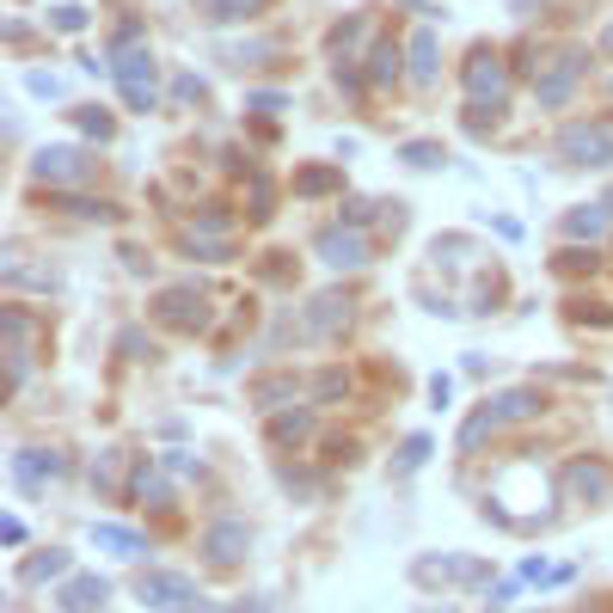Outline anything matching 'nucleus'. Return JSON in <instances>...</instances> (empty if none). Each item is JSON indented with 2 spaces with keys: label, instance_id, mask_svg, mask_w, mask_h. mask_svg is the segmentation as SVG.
I'll list each match as a JSON object with an SVG mask.
<instances>
[{
  "label": "nucleus",
  "instance_id": "obj_18",
  "mask_svg": "<svg viewBox=\"0 0 613 613\" xmlns=\"http://www.w3.org/2000/svg\"><path fill=\"white\" fill-rule=\"evenodd\" d=\"M398 56H405V49H398V44H374V68H368V74H374V86H386V80H398Z\"/></svg>",
  "mask_w": 613,
  "mask_h": 613
},
{
  "label": "nucleus",
  "instance_id": "obj_10",
  "mask_svg": "<svg viewBox=\"0 0 613 613\" xmlns=\"http://www.w3.org/2000/svg\"><path fill=\"white\" fill-rule=\"evenodd\" d=\"M61 466H68V460H61L56 448H19L13 454V478L25 490H44L49 478H61Z\"/></svg>",
  "mask_w": 613,
  "mask_h": 613
},
{
  "label": "nucleus",
  "instance_id": "obj_30",
  "mask_svg": "<svg viewBox=\"0 0 613 613\" xmlns=\"http://www.w3.org/2000/svg\"><path fill=\"white\" fill-rule=\"evenodd\" d=\"M61 209H68V215H99V221H105V203H92V197H68V203H61Z\"/></svg>",
  "mask_w": 613,
  "mask_h": 613
},
{
  "label": "nucleus",
  "instance_id": "obj_22",
  "mask_svg": "<svg viewBox=\"0 0 613 613\" xmlns=\"http://www.w3.org/2000/svg\"><path fill=\"white\" fill-rule=\"evenodd\" d=\"M424 460H429V436H412V442H405V454H398V473H417Z\"/></svg>",
  "mask_w": 613,
  "mask_h": 613
},
{
  "label": "nucleus",
  "instance_id": "obj_16",
  "mask_svg": "<svg viewBox=\"0 0 613 613\" xmlns=\"http://www.w3.org/2000/svg\"><path fill=\"white\" fill-rule=\"evenodd\" d=\"M608 221H613L608 203H582V209L565 215V233H570V240H601V233H608Z\"/></svg>",
  "mask_w": 613,
  "mask_h": 613
},
{
  "label": "nucleus",
  "instance_id": "obj_29",
  "mask_svg": "<svg viewBox=\"0 0 613 613\" xmlns=\"http://www.w3.org/2000/svg\"><path fill=\"white\" fill-rule=\"evenodd\" d=\"M172 92H178L184 105H197V99H203V80L197 74H178V80H172Z\"/></svg>",
  "mask_w": 613,
  "mask_h": 613
},
{
  "label": "nucleus",
  "instance_id": "obj_32",
  "mask_svg": "<svg viewBox=\"0 0 613 613\" xmlns=\"http://www.w3.org/2000/svg\"><path fill=\"white\" fill-rule=\"evenodd\" d=\"M429 398H436V405H448V398H454V381H448V374H429Z\"/></svg>",
  "mask_w": 613,
  "mask_h": 613
},
{
  "label": "nucleus",
  "instance_id": "obj_9",
  "mask_svg": "<svg viewBox=\"0 0 613 613\" xmlns=\"http://www.w3.org/2000/svg\"><path fill=\"white\" fill-rule=\"evenodd\" d=\"M160 320L178 325V332H203V325H209V301H203L197 289H166L160 294Z\"/></svg>",
  "mask_w": 613,
  "mask_h": 613
},
{
  "label": "nucleus",
  "instance_id": "obj_19",
  "mask_svg": "<svg viewBox=\"0 0 613 613\" xmlns=\"http://www.w3.org/2000/svg\"><path fill=\"white\" fill-rule=\"evenodd\" d=\"M49 577H68V552H49V558L25 565V582H49Z\"/></svg>",
  "mask_w": 613,
  "mask_h": 613
},
{
  "label": "nucleus",
  "instance_id": "obj_35",
  "mask_svg": "<svg viewBox=\"0 0 613 613\" xmlns=\"http://www.w3.org/2000/svg\"><path fill=\"white\" fill-rule=\"evenodd\" d=\"M601 49H608V56H613V25H608V31H601Z\"/></svg>",
  "mask_w": 613,
  "mask_h": 613
},
{
  "label": "nucleus",
  "instance_id": "obj_24",
  "mask_svg": "<svg viewBox=\"0 0 613 613\" xmlns=\"http://www.w3.org/2000/svg\"><path fill=\"white\" fill-rule=\"evenodd\" d=\"M332 184H337V172H332V166H313V172H301V190H307V197H320V190H332Z\"/></svg>",
  "mask_w": 613,
  "mask_h": 613
},
{
  "label": "nucleus",
  "instance_id": "obj_6",
  "mask_svg": "<svg viewBox=\"0 0 613 613\" xmlns=\"http://www.w3.org/2000/svg\"><path fill=\"white\" fill-rule=\"evenodd\" d=\"M313 252H320V264H332V270H362L368 264V240L356 228H325L320 240H313Z\"/></svg>",
  "mask_w": 613,
  "mask_h": 613
},
{
  "label": "nucleus",
  "instance_id": "obj_7",
  "mask_svg": "<svg viewBox=\"0 0 613 613\" xmlns=\"http://www.w3.org/2000/svg\"><path fill=\"white\" fill-rule=\"evenodd\" d=\"M245 546H252V528L245 521H209V534H203V552H209V565H240Z\"/></svg>",
  "mask_w": 613,
  "mask_h": 613
},
{
  "label": "nucleus",
  "instance_id": "obj_8",
  "mask_svg": "<svg viewBox=\"0 0 613 613\" xmlns=\"http://www.w3.org/2000/svg\"><path fill=\"white\" fill-rule=\"evenodd\" d=\"M31 178L37 184H80L86 178V153L80 148H44L31 160Z\"/></svg>",
  "mask_w": 613,
  "mask_h": 613
},
{
  "label": "nucleus",
  "instance_id": "obj_26",
  "mask_svg": "<svg viewBox=\"0 0 613 613\" xmlns=\"http://www.w3.org/2000/svg\"><path fill=\"white\" fill-rule=\"evenodd\" d=\"M49 25H56V31H86V13H80V7H56Z\"/></svg>",
  "mask_w": 613,
  "mask_h": 613
},
{
  "label": "nucleus",
  "instance_id": "obj_14",
  "mask_svg": "<svg viewBox=\"0 0 613 613\" xmlns=\"http://www.w3.org/2000/svg\"><path fill=\"white\" fill-rule=\"evenodd\" d=\"M490 417L497 424H528V417H540V393L534 386H509V393L490 398Z\"/></svg>",
  "mask_w": 613,
  "mask_h": 613
},
{
  "label": "nucleus",
  "instance_id": "obj_31",
  "mask_svg": "<svg viewBox=\"0 0 613 613\" xmlns=\"http://www.w3.org/2000/svg\"><path fill=\"white\" fill-rule=\"evenodd\" d=\"M368 209H374L368 197H350V203H344V221H350V228H362V221H368Z\"/></svg>",
  "mask_w": 613,
  "mask_h": 613
},
{
  "label": "nucleus",
  "instance_id": "obj_28",
  "mask_svg": "<svg viewBox=\"0 0 613 613\" xmlns=\"http://www.w3.org/2000/svg\"><path fill=\"white\" fill-rule=\"evenodd\" d=\"M25 86L37 92V99H61V74H25Z\"/></svg>",
  "mask_w": 613,
  "mask_h": 613
},
{
  "label": "nucleus",
  "instance_id": "obj_13",
  "mask_svg": "<svg viewBox=\"0 0 613 613\" xmlns=\"http://www.w3.org/2000/svg\"><path fill=\"white\" fill-rule=\"evenodd\" d=\"M405 56H412V80H417V86H436V74H442V61H436V56H442V49H436V31H412V44H405Z\"/></svg>",
  "mask_w": 613,
  "mask_h": 613
},
{
  "label": "nucleus",
  "instance_id": "obj_11",
  "mask_svg": "<svg viewBox=\"0 0 613 613\" xmlns=\"http://www.w3.org/2000/svg\"><path fill=\"white\" fill-rule=\"evenodd\" d=\"M105 595H111V582H105V577H92V570H80V577L61 582L56 608H61V613H99V608H105Z\"/></svg>",
  "mask_w": 613,
  "mask_h": 613
},
{
  "label": "nucleus",
  "instance_id": "obj_25",
  "mask_svg": "<svg viewBox=\"0 0 613 613\" xmlns=\"http://www.w3.org/2000/svg\"><path fill=\"white\" fill-rule=\"evenodd\" d=\"M405 160H412V166H442V148H436V141H412Z\"/></svg>",
  "mask_w": 613,
  "mask_h": 613
},
{
  "label": "nucleus",
  "instance_id": "obj_2",
  "mask_svg": "<svg viewBox=\"0 0 613 613\" xmlns=\"http://www.w3.org/2000/svg\"><path fill=\"white\" fill-rule=\"evenodd\" d=\"M558 153L570 166H613V129L608 123H570L558 136Z\"/></svg>",
  "mask_w": 613,
  "mask_h": 613
},
{
  "label": "nucleus",
  "instance_id": "obj_15",
  "mask_svg": "<svg viewBox=\"0 0 613 613\" xmlns=\"http://www.w3.org/2000/svg\"><path fill=\"white\" fill-rule=\"evenodd\" d=\"M92 540H99L111 558H141V552H148L136 528H117V521H92Z\"/></svg>",
  "mask_w": 613,
  "mask_h": 613
},
{
  "label": "nucleus",
  "instance_id": "obj_4",
  "mask_svg": "<svg viewBox=\"0 0 613 613\" xmlns=\"http://www.w3.org/2000/svg\"><path fill=\"white\" fill-rule=\"evenodd\" d=\"M582 61H589V56H582L577 44H570V49H558V61H552L546 74L534 80V99H540V105H546V111H558V105H565L570 92H577V80H582Z\"/></svg>",
  "mask_w": 613,
  "mask_h": 613
},
{
  "label": "nucleus",
  "instance_id": "obj_12",
  "mask_svg": "<svg viewBox=\"0 0 613 613\" xmlns=\"http://www.w3.org/2000/svg\"><path fill=\"white\" fill-rule=\"evenodd\" d=\"M565 485L577 490L582 504H601V497H613V473L601 466V460H570V466H565Z\"/></svg>",
  "mask_w": 613,
  "mask_h": 613
},
{
  "label": "nucleus",
  "instance_id": "obj_21",
  "mask_svg": "<svg viewBox=\"0 0 613 613\" xmlns=\"http://www.w3.org/2000/svg\"><path fill=\"white\" fill-rule=\"evenodd\" d=\"M258 7H270V0H209L215 19H252Z\"/></svg>",
  "mask_w": 613,
  "mask_h": 613
},
{
  "label": "nucleus",
  "instance_id": "obj_1",
  "mask_svg": "<svg viewBox=\"0 0 613 613\" xmlns=\"http://www.w3.org/2000/svg\"><path fill=\"white\" fill-rule=\"evenodd\" d=\"M111 74H117L123 105H129V111H153V99H160V86H153V80H160V68H153L148 49H123Z\"/></svg>",
  "mask_w": 613,
  "mask_h": 613
},
{
  "label": "nucleus",
  "instance_id": "obj_17",
  "mask_svg": "<svg viewBox=\"0 0 613 613\" xmlns=\"http://www.w3.org/2000/svg\"><path fill=\"white\" fill-rule=\"evenodd\" d=\"M344 320H350V301H337V294H320V301H313V313H307V332H313V337H332Z\"/></svg>",
  "mask_w": 613,
  "mask_h": 613
},
{
  "label": "nucleus",
  "instance_id": "obj_36",
  "mask_svg": "<svg viewBox=\"0 0 613 613\" xmlns=\"http://www.w3.org/2000/svg\"><path fill=\"white\" fill-rule=\"evenodd\" d=\"M601 203H608V209H613V190H608V197H601Z\"/></svg>",
  "mask_w": 613,
  "mask_h": 613
},
{
  "label": "nucleus",
  "instance_id": "obj_33",
  "mask_svg": "<svg viewBox=\"0 0 613 613\" xmlns=\"http://www.w3.org/2000/svg\"><path fill=\"white\" fill-rule=\"evenodd\" d=\"M166 466H172V473H203V466H197L190 454H184V448H172V454H166Z\"/></svg>",
  "mask_w": 613,
  "mask_h": 613
},
{
  "label": "nucleus",
  "instance_id": "obj_3",
  "mask_svg": "<svg viewBox=\"0 0 613 613\" xmlns=\"http://www.w3.org/2000/svg\"><path fill=\"white\" fill-rule=\"evenodd\" d=\"M136 595H141V608H153V613H178L197 601V582L184 577V570H148V577L136 582Z\"/></svg>",
  "mask_w": 613,
  "mask_h": 613
},
{
  "label": "nucleus",
  "instance_id": "obj_23",
  "mask_svg": "<svg viewBox=\"0 0 613 613\" xmlns=\"http://www.w3.org/2000/svg\"><path fill=\"white\" fill-rule=\"evenodd\" d=\"M74 117H80V129H86V136H99V141H105V136H111V117H105V111H99V105L74 111Z\"/></svg>",
  "mask_w": 613,
  "mask_h": 613
},
{
  "label": "nucleus",
  "instance_id": "obj_5",
  "mask_svg": "<svg viewBox=\"0 0 613 613\" xmlns=\"http://www.w3.org/2000/svg\"><path fill=\"white\" fill-rule=\"evenodd\" d=\"M466 92H473V105H497V99H504L509 92V74H504V56H497V49H473V61H466Z\"/></svg>",
  "mask_w": 613,
  "mask_h": 613
},
{
  "label": "nucleus",
  "instance_id": "obj_20",
  "mask_svg": "<svg viewBox=\"0 0 613 613\" xmlns=\"http://www.w3.org/2000/svg\"><path fill=\"white\" fill-rule=\"evenodd\" d=\"M307 429H313V412H289V417H276L270 436H276V442H301Z\"/></svg>",
  "mask_w": 613,
  "mask_h": 613
},
{
  "label": "nucleus",
  "instance_id": "obj_27",
  "mask_svg": "<svg viewBox=\"0 0 613 613\" xmlns=\"http://www.w3.org/2000/svg\"><path fill=\"white\" fill-rule=\"evenodd\" d=\"M92 485H117V454H99V460H92Z\"/></svg>",
  "mask_w": 613,
  "mask_h": 613
},
{
  "label": "nucleus",
  "instance_id": "obj_34",
  "mask_svg": "<svg viewBox=\"0 0 613 613\" xmlns=\"http://www.w3.org/2000/svg\"><path fill=\"white\" fill-rule=\"evenodd\" d=\"M0 540H7V546H19V540H25V521L7 516V521H0Z\"/></svg>",
  "mask_w": 613,
  "mask_h": 613
}]
</instances>
